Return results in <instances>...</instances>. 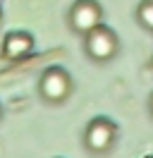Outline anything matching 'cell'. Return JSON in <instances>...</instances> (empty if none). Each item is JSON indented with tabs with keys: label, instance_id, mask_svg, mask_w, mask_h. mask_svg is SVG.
Returning <instances> with one entry per match:
<instances>
[{
	"label": "cell",
	"instance_id": "1",
	"mask_svg": "<svg viewBox=\"0 0 153 158\" xmlns=\"http://www.w3.org/2000/svg\"><path fill=\"white\" fill-rule=\"evenodd\" d=\"M84 48H86V55L96 62H108L117 55L120 50V39L110 27H105L103 22L93 27L91 31L84 34Z\"/></svg>",
	"mask_w": 153,
	"mask_h": 158
},
{
	"label": "cell",
	"instance_id": "2",
	"mask_svg": "<svg viewBox=\"0 0 153 158\" xmlns=\"http://www.w3.org/2000/svg\"><path fill=\"white\" fill-rule=\"evenodd\" d=\"M72 77H69V72L65 67H53L43 69V74L38 79V94L48 101V103H62V101L69 98V94H72Z\"/></svg>",
	"mask_w": 153,
	"mask_h": 158
},
{
	"label": "cell",
	"instance_id": "3",
	"mask_svg": "<svg viewBox=\"0 0 153 158\" xmlns=\"http://www.w3.org/2000/svg\"><path fill=\"white\" fill-rule=\"evenodd\" d=\"M69 27L76 34H86L103 22V7L98 0H76L69 7Z\"/></svg>",
	"mask_w": 153,
	"mask_h": 158
},
{
	"label": "cell",
	"instance_id": "4",
	"mask_svg": "<svg viewBox=\"0 0 153 158\" xmlns=\"http://www.w3.org/2000/svg\"><path fill=\"white\" fill-rule=\"evenodd\" d=\"M115 134H117V125H115L110 118H93L86 125L84 144H86L89 151L101 153V151H108V148L113 146Z\"/></svg>",
	"mask_w": 153,
	"mask_h": 158
},
{
	"label": "cell",
	"instance_id": "5",
	"mask_svg": "<svg viewBox=\"0 0 153 158\" xmlns=\"http://www.w3.org/2000/svg\"><path fill=\"white\" fill-rule=\"evenodd\" d=\"M34 36L29 34L27 29H14V31H7L5 39H2V58L5 60H22L31 55L34 50Z\"/></svg>",
	"mask_w": 153,
	"mask_h": 158
},
{
	"label": "cell",
	"instance_id": "6",
	"mask_svg": "<svg viewBox=\"0 0 153 158\" xmlns=\"http://www.w3.org/2000/svg\"><path fill=\"white\" fill-rule=\"evenodd\" d=\"M136 19L143 29L153 31V0H141L136 5Z\"/></svg>",
	"mask_w": 153,
	"mask_h": 158
},
{
	"label": "cell",
	"instance_id": "7",
	"mask_svg": "<svg viewBox=\"0 0 153 158\" xmlns=\"http://www.w3.org/2000/svg\"><path fill=\"white\" fill-rule=\"evenodd\" d=\"M148 106H151V113H153V96H151V101H148Z\"/></svg>",
	"mask_w": 153,
	"mask_h": 158
},
{
	"label": "cell",
	"instance_id": "8",
	"mask_svg": "<svg viewBox=\"0 0 153 158\" xmlns=\"http://www.w3.org/2000/svg\"><path fill=\"white\" fill-rule=\"evenodd\" d=\"M0 22H2V7H0Z\"/></svg>",
	"mask_w": 153,
	"mask_h": 158
}]
</instances>
